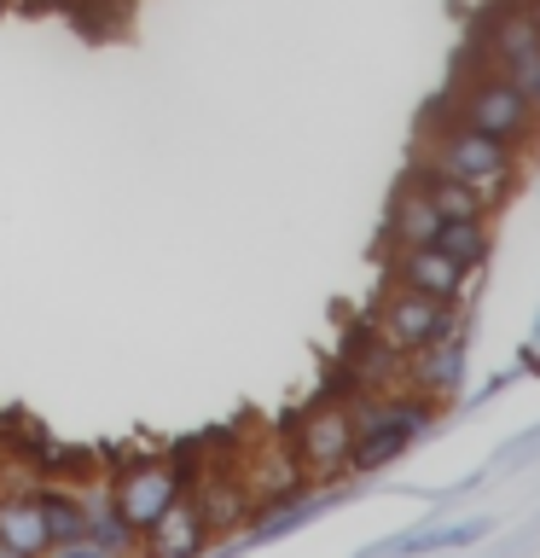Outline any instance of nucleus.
Wrapping results in <instances>:
<instances>
[{
	"label": "nucleus",
	"mask_w": 540,
	"mask_h": 558,
	"mask_svg": "<svg viewBox=\"0 0 540 558\" xmlns=\"http://www.w3.org/2000/svg\"><path fill=\"white\" fill-rule=\"evenodd\" d=\"M418 163H430V169L453 174V181L477 186L488 209L505 204V192H512V181H517V146H505V140L470 129V122L453 117L447 105H435L430 134L418 140Z\"/></svg>",
	"instance_id": "1"
},
{
	"label": "nucleus",
	"mask_w": 540,
	"mask_h": 558,
	"mask_svg": "<svg viewBox=\"0 0 540 558\" xmlns=\"http://www.w3.org/2000/svg\"><path fill=\"white\" fill-rule=\"evenodd\" d=\"M442 105H447L453 117H465L470 129L494 134V140H505V146H517V151L540 134V105L523 94L512 76H500V70L477 64L470 52L459 59V70H453Z\"/></svg>",
	"instance_id": "2"
},
{
	"label": "nucleus",
	"mask_w": 540,
	"mask_h": 558,
	"mask_svg": "<svg viewBox=\"0 0 540 558\" xmlns=\"http://www.w3.org/2000/svg\"><path fill=\"white\" fill-rule=\"evenodd\" d=\"M470 59L512 76L523 94L540 105V29L535 17L523 12V0H494L477 17V35H470Z\"/></svg>",
	"instance_id": "3"
},
{
	"label": "nucleus",
	"mask_w": 540,
	"mask_h": 558,
	"mask_svg": "<svg viewBox=\"0 0 540 558\" xmlns=\"http://www.w3.org/2000/svg\"><path fill=\"white\" fill-rule=\"evenodd\" d=\"M366 326H372L395 355H413V349H425L435 338H447V331H459L465 314H459V303H435V296H425V291L390 286V296H378V308L366 314Z\"/></svg>",
	"instance_id": "4"
},
{
	"label": "nucleus",
	"mask_w": 540,
	"mask_h": 558,
	"mask_svg": "<svg viewBox=\"0 0 540 558\" xmlns=\"http://www.w3.org/2000/svg\"><path fill=\"white\" fill-rule=\"evenodd\" d=\"M383 268H390V286L425 291V296H435V303H465L470 286H477V279H470V268L447 262L435 244H390Z\"/></svg>",
	"instance_id": "5"
},
{
	"label": "nucleus",
	"mask_w": 540,
	"mask_h": 558,
	"mask_svg": "<svg viewBox=\"0 0 540 558\" xmlns=\"http://www.w3.org/2000/svg\"><path fill=\"white\" fill-rule=\"evenodd\" d=\"M181 488H186V471L174 465V460H134V465L116 471L111 495L122 506V518L134 523V535H146L151 523H157V512H163Z\"/></svg>",
	"instance_id": "6"
},
{
	"label": "nucleus",
	"mask_w": 540,
	"mask_h": 558,
	"mask_svg": "<svg viewBox=\"0 0 540 558\" xmlns=\"http://www.w3.org/2000/svg\"><path fill=\"white\" fill-rule=\"evenodd\" d=\"M348 448H355V418H348L343 401H326V408L303 413V425H296V465H308L314 477H338V471H348Z\"/></svg>",
	"instance_id": "7"
},
{
	"label": "nucleus",
	"mask_w": 540,
	"mask_h": 558,
	"mask_svg": "<svg viewBox=\"0 0 540 558\" xmlns=\"http://www.w3.org/2000/svg\"><path fill=\"white\" fill-rule=\"evenodd\" d=\"M465 384V326L407 355V390L425 401H447Z\"/></svg>",
	"instance_id": "8"
},
{
	"label": "nucleus",
	"mask_w": 540,
	"mask_h": 558,
	"mask_svg": "<svg viewBox=\"0 0 540 558\" xmlns=\"http://www.w3.org/2000/svg\"><path fill=\"white\" fill-rule=\"evenodd\" d=\"M139 547H151L157 558H186V553L209 547V530H204V512H198V500H192V488H181V495L157 512V523L139 535Z\"/></svg>",
	"instance_id": "9"
},
{
	"label": "nucleus",
	"mask_w": 540,
	"mask_h": 558,
	"mask_svg": "<svg viewBox=\"0 0 540 558\" xmlns=\"http://www.w3.org/2000/svg\"><path fill=\"white\" fill-rule=\"evenodd\" d=\"M139 535L122 518V506L111 488H87L82 495V553H134Z\"/></svg>",
	"instance_id": "10"
},
{
	"label": "nucleus",
	"mask_w": 540,
	"mask_h": 558,
	"mask_svg": "<svg viewBox=\"0 0 540 558\" xmlns=\"http://www.w3.org/2000/svg\"><path fill=\"white\" fill-rule=\"evenodd\" d=\"M0 553L29 558L47 553V523H41V495L35 488H0Z\"/></svg>",
	"instance_id": "11"
},
{
	"label": "nucleus",
	"mask_w": 540,
	"mask_h": 558,
	"mask_svg": "<svg viewBox=\"0 0 540 558\" xmlns=\"http://www.w3.org/2000/svg\"><path fill=\"white\" fill-rule=\"evenodd\" d=\"M407 181L430 198V209L442 221H488V204H482V192L477 186H465V181H453V174L442 169H430V163H418L413 157V169H407Z\"/></svg>",
	"instance_id": "12"
},
{
	"label": "nucleus",
	"mask_w": 540,
	"mask_h": 558,
	"mask_svg": "<svg viewBox=\"0 0 540 558\" xmlns=\"http://www.w3.org/2000/svg\"><path fill=\"white\" fill-rule=\"evenodd\" d=\"M192 500H198L204 530H209V547H216V541L244 518V506H250V488H244L238 471H204V483L192 488Z\"/></svg>",
	"instance_id": "13"
},
{
	"label": "nucleus",
	"mask_w": 540,
	"mask_h": 558,
	"mask_svg": "<svg viewBox=\"0 0 540 558\" xmlns=\"http://www.w3.org/2000/svg\"><path fill=\"white\" fill-rule=\"evenodd\" d=\"M41 495V523H47V553H82V495L64 477L35 488Z\"/></svg>",
	"instance_id": "14"
},
{
	"label": "nucleus",
	"mask_w": 540,
	"mask_h": 558,
	"mask_svg": "<svg viewBox=\"0 0 540 558\" xmlns=\"http://www.w3.org/2000/svg\"><path fill=\"white\" fill-rule=\"evenodd\" d=\"M435 221H442V216L430 209V198H425V192H418L413 181H401L395 204H390V221H383V227H390L383 239H390V244H430Z\"/></svg>",
	"instance_id": "15"
},
{
	"label": "nucleus",
	"mask_w": 540,
	"mask_h": 558,
	"mask_svg": "<svg viewBox=\"0 0 540 558\" xmlns=\"http://www.w3.org/2000/svg\"><path fill=\"white\" fill-rule=\"evenodd\" d=\"M430 244H435L447 262H459V268L477 274L482 262H488V244H494V239H488V221H435Z\"/></svg>",
	"instance_id": "16"
},
{
	"label": "nucleus",
	"mask_w": 540,
	"mask_h": 558,
	"mask_svg": "<svg viewBox=\"0 0 540 558\" xmlns=\"http://www.w3.org/2000/svg\"><path fill=\"white\" fill-rule=\"evenodd\" d=\"M523 12H529V17H535V29H540V0H523Z\"/></svg>",
	"instance_id": "17"
},
{
	"label": "nucleus",
	"mask_w": 540,
	"mask_h": 558,
	"mask_svg": "<svg viewBox=\"0 0 540 558\" xmlns=\"http://www.w3.org/2000/svg\"><path fill=\"white\" fill-rule=\"evenodd\" d=\"M0 488H7V471H0Z\"/></svg>",
	"instance_id": "18"
}]
</instances>
